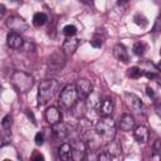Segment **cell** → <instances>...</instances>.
<instances>
[{
  "instance_id": "277c9868",
  "label": "cell",
  "mask_w": 161,
  "mask_h": 161,
  "mask_svg": "<svg viewBox=\"0 0 161 161\" xmlns=\"http://www.w3.org/2000/svg\"><path fill=\"white\" fill-rule=\"evenodd\" d=\"M78 92H77V88H75V84H67L62 91H60V94H59V106L64 109H70L77 99H78Z\"/></svg>"
},
{
  "instance_id": "3957f363",
  "label": "cell",
  "mask_w": 161,
  "mask_h": 161,
  "mask_svg": "<svg viewBox=\"0 0 161 161\" xmlns=\"http://www.w3.org/2000/svg\"><path fill=\"white\" fill-rule=\"evenodd\" d=\"M10 83L18 93L24 94V93H28L33 88L34 78H33V75H30L26 72L15 70V72H13V74L10 77Z\"/></svg>"
},
{
  "instance_id": "52a82bcc",
  "label": "cell",
  "mask_w": 161,
  "mask_h": 161,
  "mask_svg": "<svg viewBox=\"0 0 161 161\" xmlns=\"http://www.w3.org/2000/svg\"><path fill=\"white\" fill-rule=\"evenodd\" d=\"M72 145V157L74 161H82L86 158L87 153V145L80 140H74L70 142Z\"/></svg>"
},
{
  "instance_id": "836d02e7",
  "label": "cell",
  "mask_w": 161,
  "mask_h": 161,
  "mask_svg": "<svg viewBox=\"0 0 161 161\" xmlns=\"http://www.w3.org/2000/svg\"><path fill=\"white\" fill-rule=\"evenodd\" d=\"M147 96H148V97H153V96H155V92H153L152 88H147Z\"/></svg>"
},
{
  "instance_id": "d6986e66",
  "label": "cell",
  "mask_w": 161,
  "mask_h": 161,
  "mask_svg": "<svg viewBox=\"0 0 161 161\" xmlns=\"http://www.w3.org/2000/svg\"><path fill=\"white\" fill-rule=\"evenodd\" d=\"M86 104H87L88 108H91V109H93V111H98V107H99V104H101V97H99L98 92L92 91L91 94L87 97Z\"/></svg>"
},
{
  "instance_id": "9c48e42d",
  "label": "cell",
  "mask_w": 161,
  "mask_h": 161,
  "mask_svg": "<svg viewBox=\"0 0 161 161\" xmlns=\"http://www.w3.org/2000/svg\"><path fill=\"white\" fill-rule=\"evenodd\" d=\"M125 98H126V102H127V104L131 109H133L138 113H145V109H146L145 104L135 93H126Z\"/></svg>"
},
{
  "instance_id": "cb8c5ba5",
  "label": "cell",
  "mask_w": 161,
  "mask_h": 161,
  "mask_svg": "<svg viewBox=\"0 0 161 161\" xmlns=\"http://www.w3.org/2000/svg\"><path fill=\"white\" fill-rule=\"evenodd\" d=\"M133 20H135V23H136L137 25H140L141 28H145V26L148 24L147 19H146L142 14H136V15H135V18H133Z\"/></svg>"
},
{
  "instance_id": "8d00e7d4",
  "label": "cell",
  "mask_w": 161,
  "mask_h": 161,
  "mask_svg": "<svg viewBox=\"0 0 161 161\" xmlns=\"http://www.w3.org/2000/svg\"><path fill=\"white\" fill-rule=\"evenodd\" d=\"M82 3H84V4H87V5H91L92 3H93V0H80Z\"/></svg>"
},
{
  "instance_id": "5b68a950",
  "label": "cell",
  "mask_w": 161,
  "mask_h": 161,
  "mask_svg": "<svg viewBox=\"0 0 161 161\" xmlns=\"http://www.w3.org/2000/svg\"><path fill=\"white\" fill-rule=\"evenodd\" d=\"M65 60H67V54L62 49L54 50L48 58V63H47L48 70L50 73H57L62 70L63 67L65 65Z\"/></svg>"
},
{
  "instance_id": "74e56055",
  "label": "cell",
  "mask_w": 161,
  "mask_h": 161,
  "mask_svg": "<svg viewBox=\"0 0 161 161\" xmlns=\"http://www.w3.org/2000/svg\"><path fill=\"white\" fill-rule=\"evenodd\" d=\"M156 69H157L158 72H161V60H160V62L156 64Z\"/></svg>"
},
{
  "instance_id": "7c38bea8",
  "label": "cell",
  "mask_w": 161,
  "mask_h": 161,
  "mask_svg": "<svg viewBox=\"0 0 161 161\" xmlns=\"http://www.w3.org/2000/svg\"><path fill=\"white\" fill-rule=\"evenodd\" d=\"M135 118L132 114L130 113H123L121 117H119V122H118V127L121 128V131L123 132H130L135 128Z\"/></svg>"
},
{
  "instance_id": "484cf974",
  "label": "cell",
  "mask_w": 161,
  "mask_h": 161,
  "mask_svg": "<svg viewBox=\"0 0 161 161\" xmlns=\"http://www.w3.org/2000/svg\"><path fill=\"white\" fill-rule=\"evenodd\" d=\"M11 119H13V118H11L10 114H6V116L3 118V121H1V127H3V130H8V131H10V128H11V123H13Z\"/></svg>"
},
{
  "instance_id": "9a60e30c",
  "label": "cell",
  "mask_w": 161,
  "mask_h": 161,
  "mask_svg": "<svg viewBox=\"0 0 161 161\" xmlns=\"http://www.w3.org/2000/svg\"><path fill=\"white\" fill-rule=\"evenodd\" d=\"M52 132H53L54 137H55L57 140H60V141H62V140H65V138L68 137V133H69L67 126H65L64 123H62V122H59V123H57V125H53V126H52Z\"/></svg>"
},
{
  "instance_id": "2e32d148",
  "label": "cell",
  "mask_w": 161,
  "mask_h": 161,
  "mask_svg": "<svg viewBox=\"0 0 161 161\" xmlns=\"http://www.w3.org/2000/svg\"><path fill=\"white\" fill-rule=\"evenodd\" d=\"M58 156L63 161H70L72 157V145L69 142H64L58 147Z\"/></svg>"
},
{
  "instance_id": "e575fe53",
  "label": "cell",
  "mask_w": 161,
  "mask_h": 161,
  "mask_svg": "<svg viewBox=\"0 0 161 161\" xmlns=\"http://www.w3.org/2000/svg\"><path fill=\"white\" fill-rule=\"evenodd\" d=\"M44 157L42 156V155H39V153H35L34 156H33V160H43Z\"/></svg>"
},
{
  "instance_id": "30bf717a",
  "label": "cell",
  "mask_w": 161,
  "mask_h": 161,
  "mask_svg": "<svg viewBox=\"0 0 161 161\" xmlns=\"http://www.w3.org/2000/svg\"><path fill=\"white\" fill-rule=\"evenodd\" d=\"M44 117H45V121L53 126V125H57L62 121V112L58 107H54V106H50L45 109V113H44Z\"/></svg>"
},
{
  "instance_id": "f35d334b",
  "label": "cell",
  "mask_w": 161,
  "mask_h": 161,
  "mask_svg": "<svg viewBox=\"0 0 161 161\" xmlns=\"http://www.w3.org/2000/svg\"><path fill=\"white\" fill-rule=\"evenodd\" d=\"M0 9H1V16H3V15H4V13H5V6H4V5H1V6H0Z\"/></svg>"
},
{
  "instance_id": "ac0fdd59",
  "label": "cell",
  "mask_w": 161,
  "mask_h": 161,
  "mask_svg": "<svg viewBox=\"0 0 161 161\" xmlns=\"http://www.w3.org/2000/svg\"><path fill=\"white\" fill-rule=\"evenodd\" d=\"M113 55L118 59V60H121V62H123V63H127L128 62V53H127V49H126V47L123 45V44H116L114 47H113Z\"/></svg>"
},
{
  "instance_id": "8fae6325",
  "label": "cell",
  "mask_w": 161,
  "mask_h": 161,
  "mask_svg": "<svg viewBox=\"0 0 161 161\" xmlns=\"http://www.w3.org/2000/svg\"><path fill=\"white\" fill-rule=\"evenodd\" d=\"M6 44L11 49H21L24 47V39L21 38L20 33L10 31L6 36Z\"/></svg>"
},
{
  "instance_id": "ba28073f",
  "label": "cell",
  "mask_w": 161,
  "mask_h": 161,
  "mask_svg": "<svg viewBox=\"0 0 161 161\" xmlns=\"http://www.w3.org/2000/svg\"><path fill=\"white\" fill-rule=\"evenodd\" d=\"M75 88H77V92H78V97L80 99H87V97L91 94V92L93 91L92 88V83L86 79V78H80L77 80L75 83Z\"/></svg>"
},
{
  "instance_id": "d590c367",
  "label": "cell",
  "mask_w": 161,
  "mask_h": 161,
  "mask_svg": "<svg viewBox=\"0 0 161 161\" xmlns=\"http://www.w3.org/2000/svg\"><path fill=\"white\" fill-rule=\"evenodd\" d=\"M130 0H117V4L118 5H122V4H127Z\"/></svg>"
},
{
  "instance_id": "ab89813d",
  "label": "cell",
  "mask_w": 161,
  "mask_h": 161,
  "mask_svg": "<svg viewBox=\"0 0 161 161\" xmlns=\"http://www.w3.org/2000/svg\"><path fill=\"white\" fill-rule=\"evenodd\" d=\"M157 83H158V86H160V87H161V78H160V79H158V80H157Z\"/></svg>"
},
{
  "instance_id": "4316f807",
  "label": "cell",
  "mask_w": 161,
  "mask_h": 161,
  "mask_svg": "<svg viewBox=\"0 0 161 161\" xmlns=\"http://www.w3.org/2000/svg\"><path fill=\"white\" fill-rule=\"evenodd\" d=\"M91 45L93 47V48H101L102 47V44H103V40H102V36H98L97 34L91 39Z\"/></svg>"
},
{
  "instance_id": "1f68e13d",
  "label": "cell",
  "mask_w": 161,
  "mask_h": 161,
  "mask_svg": "<svg viewBox=\"0 0 161 161\" xmlns=\"http://www.w3.org/2000/svg\"><path fill=\"white\" fill-rule=\"evenodd\" d=\"M153 31H161V24H160V18L156 19L155 26H153Z\"/></svg>"
},
{
  "instance_id": "83f0119b",
  "label": "cell",
  "mask_w": 161,
  "mask_h": 161,
  "mask_svg": "<svg viewBox=\"0 0 161 161\" xmlns=\"http://www.w3.org/2000/svg\"><path fill=\"white\" fill-rule=\"evenodd\" d=\"M133 53L136 55H142L145 53V44H142L141 42L135 43V45H133Z\"/></svg>"
},
{
  "instance_id": "d4e9b609",
  "label": "cell",
  "mask_w": 161,
  "mask_h": 161,
  "mask_svg": "<svg viewBox=\"0 0 161 161\" xmlns=\"http://www.w3.org/2000/svg\"><path fill=\"white\" fill-rule=\"evenodd\" d=\"M75 33H77V28L74 25H72V24H68V25H65L63 28V34L67 35V36H73Z\"/></svg>"
},
{
  "instance_id": "f1b7e54d",
  "label": "cell",
  "mask_w": 161,
  "mask_h": 161,
  "mask_svg": "<svg viewBox=\"0 0 161 161\" xmlns=\"http://www.w3.org/2000/svg\"><path fill=\"white\" fill-rule=\"evenodd\" d=\"M113 157L107 152V151H103V152H101L98 156H97V160H99V161H109V160H112Z\"/></svg>"
},
{
  "instance_id": "7402d4cb",
  "label": "cell",
  "mask_w": 161,
  "mask_h": 161,
  "mask_svg": "<svg viewBox=\"0 0 161 161\" xmlns=\"http://www.w3.org/2000/svg\"><path fill=\"white\" fill-rule=\"evenodd\" d=\"M48 20V16L44 14V13H35L34 16H33V24L35 26H42L47 23Z\"/></svg>"
},
{
  "instance_id": "4dcf8cb0",
  "label": "cell",
  "mask_w": 161,
  "mask_h": 161,
  "mask_svg": "<svg viewBox=\"0 0 161 161\" xmlns=\"http://www.w3.org/2000/svg\"><path fill=\"white\" fill-rule=\"evenodd\" d=\"M34 141H35V145H38V146H42V145H43V142H44V137H43V135H42L40 132H38V133L35 135V138H34Z\"/></svg>"
},
{
  "instance_id": "ffe728a7",
  "label": "cell",
  "mask_w": 161,
  "mask_h": 161,
  "mask_svg": "<svg viewBox=\"0 0 161 161\" xmlns=\"http://www.w3.org/2000/svg\"><path fill=\"white\" fill-rule=\"evenodd\" d=\"M106 151L112 156V157H118L121 155V146L118 143V141H116L114 138L111 140L109 142L106 143Z\"/></svg>"
},
{
  "instance_id": "603a6c76",
  "label": "cell",
  "mask_w": 161,
  "mask_h": 161,
  "mask_svg": "<svg viewBox=\"0 0 161 161\" xmlns=\"http://www.w3.org/2000/svg\"><path fill=\"white\" fill-rule=\"evenodd\" d=\"M142 74H143V72H142L141 68H138V67H131V68L127 70V75L131 77V78H140Z\"/></svg>"
},
{
  "instance_id": "e0dca14e",
  "label": "cell",
  "mask_w": 161,
  "mask_h": 161,
  "mask_svg": "<svg viewBox=\"0 0 161 161\" xmlns=\"http://www.w3.org/2000/svg\"><path fill=\"white\" fill-rule=\"evenodd\" d=\"M113 108H114V106H113L112 99L106 98L101 102V104L98 107V113L101 116H111L113 113Z\"/></svg>"
},
{
  "instance_id": "60d3db41",
  "label": "cell",
  "mask_w": 161,
  "mask_h": 161,
  "mask_svg": "<svg viewBox=\"0 0 161 161\" xmlns=\"http://www.w3.org/2000/svg\"><path fill=\"white\" fill-rule=\"evenodd\" d=\"M160 54H161V48H160Z\"/></svg>"
},
{
  "instance_id": "4fadbf2b",
  "label": "cell",
  "mask_w": 161,
  "mask_h": 161,
  "mask_svg": "<svg viewBox=\"0 0 161 161\" xmlns=\"http://www.w3.org/2000/svg\"><path fill=\"white\" fill-rule=\"evenodd\" d=\"M79 43H80V40H79L78 38L68 36V38L64 40L63 45H62V50L67 54V57H68V55H72V54H74V52L78 49Z\"/></svg>"
},
{
  "instance_id": "f546056e",
  "label": "cell",
  "mask_w": 161,
  "mask_h": 161,
  "mask_svg": "<svg viewBox=\"0 0 161 161\" xmlns=\"http://www.w3.org/2000/svg\"><path fill=\"white\" fill-rule=\"evenodd\" d=\"M153 153L161 155V140H156L153 143Z\"/></svg>"
},
{
  "instance_id": "5bb4252c",
  "label": "cell",
  "mask_w": 161,
  "mask_h": 161,
  "mask_svg": "<svg viewBox=\"0 0 161 161\" xmlns=\"http://www.w3.org/2000/svg\"><path fill=\"white\" fill-rule=\"evenodd\" d=\"M133 137L138 143H146L148 137H150V132L147 130V127L145 126H137L133 128Z\"/></svg>"
},
{
  "instance_id": "6da1fadb",
  "label": "cell",
  "mask_w": 161,
  "mask_h": 161,
  "mask_svg": "<svg viewBox=\"0 0 161 161\" xmlns=\"http://www.w3.org/2000/svg\"><path fill=\"white\" fill-rule=\"evenodd\" d=\"M116 130H117L116 122H114V119H113L111 116H102V117L97 121V123H96V126H94L96 133L99 136V138H101L104 143H107V142H109L111 140L114 138V136H116Z\"/></svg>"
},
{
  "instance_id": "44dd1931",
  "label": "cell",
  "mask_w": 161,
  "mask_h": 161,
  "mask_svg": "<svg viewBox=\"0 0 161 161\" xmlns=\"http://www.w3.org/2000/svg\"><path fill=\"white\" fill-rule=\"evenodd\" d=\"M86 101H83V99H80V101H77L75 102V104L70 108V111H72V113L75 116V117H80V116H83L84 114V111H86Z\"/></svg>"
},
{
  "instance_id": "8992f818",
  "label": "cell",
  "mask_w": 161,
  "mask_h": 161,
  "mask_svg": "<svg viewBox=\"0 0 161 161\" xmlns=\"http://www.w3.org/2000/svg\"><path fill=\"white\" fill-rule=\"evenodd\" d=\"M5 24L10 29V31H15V33H23V31H25L28 29L26 21L23 18L18 16V15H10L6 19Z\"/></svg>"
},
{
  "instance_id": "d6a6232c",
  "label": "cell",
  "mask_w": 161,
  "mask_h": 161,
  "mask_svg": "<svg viewBox=\"0 0 161 161\" xmlns=\"http://www.w3.org/2000/svg\"><path fill=\"white\" fill-rule=\"evenodd\" d=\"M26 114H28V117L31 119V122H33V123H35V118H34V114H33L30 111H26Z\"/></svg>"
},
{
  "instance_id": "7a4b0ae2",
  "label": "cell",
  "mask_w": 161,
  "mask_h": 161,
  "mask_svg": "<svg viewBox=\"0 0 161 161\" xmlns=\"http://www.w3.org/2000/svg\"><path fill=\"white\" fill-rule=\"evenodd\" d=\"M58 91H59V82L57 79L49 78L42 80L38 88V104L39 106L47 104L49 101L54 98Z\"/></svg>"
}]
</instances>
